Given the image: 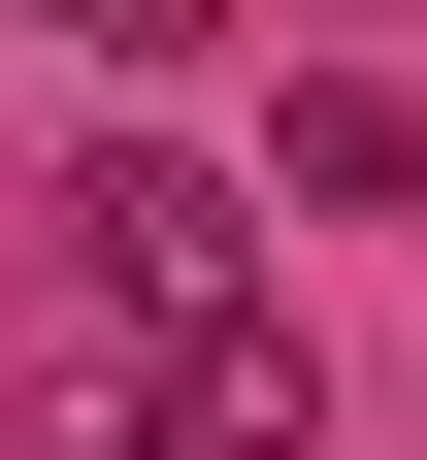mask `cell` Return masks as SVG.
<instances>
[{"mask_svg":"<svg viewBox=\"0 0 427 460\" xmlns=\"http://www.w3.org/2000/svg\"><path fill=\"white\" fill-rule=\"evenodd\" d=\"M33 460H329V394H296V329H67L33 296Z\"/></svg>","mask_w":427,"mask_h":460,"instance_id":"6da1fadb","label":"cell"},{"mask_svg":"<svg viewBox=\"0 0 427 460\" xmlns=\"http://www.w3.org/2000/svg\"><path fill=\"white\" fill-rule=\"evenodd\" d=\"M33 296H67V329H230V296H263V198H230L198 132H99L67 198H33Z\"/></svg>","mask_w":427,"mask_h":460,"instance_id":"7a4b0ae2","label":"cell"},{"mask_svg":"<svg viewBox=\"0 0 427 460\" xmlns=\"http://www.w3.org/2000/svg\"><path fill=\"white\" fill-rule=\"evenodd\" d=\"M33 33H67V66H132V99H165V66H198V33H230V0H33Z\"/></svg>","mask_w":427,"mask_h":460,"instance_id":"3957f363","label":"cell"},{"mask_svg":"<svg viewBox=\"0 0 427 460\" xmlns=\"http://www.w3.org/2000/svg\"><path fill=\"white\" fill-rule=\"evenodd\" d=\"M329 33H395V0H329Z\"/></svg>","mask_w":427,"mask_h":460,"instance_id":"277c9868","label":"cell"}]
</instances>
